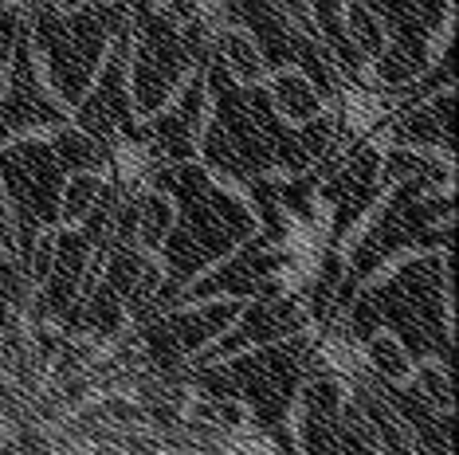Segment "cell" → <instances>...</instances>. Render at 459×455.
I'll list each match as a JSON object with an SVG mask.
<instances>
[{
  "mask_svg": "<svg viewBox=\"0 0 459 455\" xmlns=\"http://www.w3.org/2000/svg\"><path fill=\"white\" fill-rule=\"evenodd\" d=\"M153 185L161 189H173L177 201H181V224L165 244V255H169V283H165L161 295H153V310L173 303L181 283L189 279L196 267H204L208 260L224 255L236 240H244L252 232V216H247L244 204H236L232 196L216 193L212 181L204 177L201 169L177 161V165H161L153 173Z\"/></svg>",
  "mask_w": 459,
  "mask_h": 455,
  "instance_id": "cell-1",
  "label": "cell"
},
{
  "mask_svg": "<svg viewBox=\"0 0 459 455\" xmlns=\"http://www.w3.org/2000/svg\"><path fill=\"white\" fill-rule=\"evenodd\" d=\"M444 260L409 263L381 291L358 298V306L350 314V334L369 338L381 322H389L404 338V346L412 349V357L452 361V334H447L444 322Z\"/></svg>",
  "mask_w": 459,
  "mask_h": 455,
  "instance_id": "cell-2",
  "label": "cell"
},
{
  "mask_svg": "<svg viewBox=\"0 0 459 455\" xmlns=\"http://www.w3.org/2000/svg\"><path fill=\"white\" fill-rule=\"evenodd\" d=\"M315 369V346L310 341H287L279 349H264V354L239 357L224 369H201L189 381H196L208 397H244L255 412V424L275 440L279 455H295L290 440L283 436V412L295 385Z\"/></svg>",
  "mask_w": 459,
  "mask_h": 455,
  "instance_id": "cell-3",
  "label": "cell"
},
{
  "mask_svg": "<svg viewBox=\"0 0 459 455\" xmlns=\"http://www.w3.org/2000/svg\"><path fill=\"white\" fill-rule=\"evenodd\" d=\"M32 24H36V39L48 56L51 67V82L67 102H79L82 90L91 82L95 59L102 51L110 28H118L126 20V0H107V4L82 8L75 16H59L56 4H32Z\"/></svg>",
  "mask_w": 459,
  "mask_h": 455,
  "instance_id": "cell-4",
  "label": "cell"
},
{
  "mask_svg": "<svg viewBox=\"0 0 459 455\" xmlns=\"http://www.w3.org/2000/svg\"><path fill=\"white\" fill-rule=\"evenodd\" d=\"M436 181L428 177H409L396 189V196L389 201V209L381 212V220L369 228V236L361 240L358 255H353V271H350V283L338 287V298L333 303H350V291L361 283L365 275L377 267L385 255L401 252V247L409 244H447L452 240V232L447 228H440L436 232V220H447L452 216V201L447 196H428V189H432Z\"/></svg>",
  "mask_w": 459,
  "mask_h": 455,
  "instance_id": "cell-5",
  "label": "cell"
},
{
  "mask_svg": "<svg viewBox=\"0 0 459 455\" xmlns=\"http://www.w3.org/2000/svg\"><path fill=\"white\" fill-rule=\"evenodd\" d=\"M8 193L16 204V232H20V255L32 260V240L39 224L59 220V181H64V161L56 146L44 142H28L0 158Z\"/></svg>",
  "mask_w": 459,
  "mask_h": 455,
  "instance_id": "cell-6",
  "label": "cell"
},
{
  "mask_svg": "<svg viewBox=\"0 0 459 455\" xmlns=\"http://www.w3.org/2000/svg\"><path fill=\"white\" fill-rule=\"evenodd\" d=\"M138 64H134V99L142 110H158L177 79L189 67V47L181 39V24L169 13H153L150 0L138 4Z\"/></svg>",
  "mask_w": 459,
  "mask_h": 455,
  "instance_id": "cell-7",
  "label": "cell"
},
{
  "mask_svg": "<svg viewBox=\"0 0 459 455\" xmlns=\"http://www.w3.org/2000/svg\"><path fill=\"white\" fill-rule=\"evenodd\" d=\"M365 8L381 13L393 28V51H385L377 75L385 82H409L428 59V39L440 24L447 0H361Z\"/></svg>",
  "mask_w": 459,
  "mask_h": 455,
  "instance_id": "cell-8",
  "label": "cell"
},
{
  "mask_svg": "<svg viewBox=\"0 0 459 455\" xmlns=\"http://www.w3.org/2000/svg\"><path fill=\"white\" fill-rule=\"evenodd\" d=\"M16 64H13V82L8 95L0 102V126L4 130H32V126H64V114L51 102L36 82L32 56H28V39L16 36Z\"/></svg>",
  "mask_w": 459,
  "mask_h": 455,
  "instance_id": "cell-9",
  "label": "cell"
},
{
  "mask_svg": "<svg viewBox=\"0 0 459 455\" xmlns=\"http://www.w3.org/2000/svg\"><path fill=\"white\" fill-rule=\"evenodd\" d=\"M122 71H126V36H122L118 51H114L102 87L91 95L87 107H82V126H87V133L91 138H99L102 146H110L114 133L134 130L130 126V110H126V95H122Z\"/></svg>",
  "mask_w": 459,
  "mask_h": 455,
  "instance_id": "cell-10",
  "label": "cell"
},
{
  "mask_svg": "<svg viewBox=\"0 0 459 455\" xmlns=\"http://www.w3.org/2000/svg\"><path fill=\"white\" fill-rule=\"evenodd\" d=\"M302 322H307V314L290 303V298H283V303H255L252 310L244 314V322H239V330L232 338H224L221 346H212L204 354V361H216V357H228L236 354L239 346H247V341H271V338H283L290 334V330H299Z\"/></svg>",
  "mask_w": 459,
  "mask_h": 455,
  "instance_id": "cell-11",
  "label": "cell"
},
{
  "mask_svg": "<svg viewBox=\"0 0 459 455\" xmlns=\"http://www.w3.org/2000/svg\"><path fill=\"white\" fill-rule=\"evenodd\" d=\"M91 263V240L82 232H67L59 236L56 244V275L48 283V295L36 303V318L44 314H67L71 310V298L79 291V279H82V267Z\"/></svg>",
  "mask_w": 459,
  "mask_h": 455,
  "instance_id": "cell-12",
  "label": "cell"
},
{
  "mask_svg": "<svg viewBox=\"0 0 459 455\" xmlns=\"http://www.w3.org/2000/svg\"><path fill=\"white\" fill-rule=\"evenodd\" d=\"M196 114H201V82H193L189 90H185L181 107H177L173 114H165V118H158L150 130H142L145 138L153 142V150L161 153V161H185L189 158V133L196 126Z\"/></svg>",
  "mask_w": 459,
  "mask_h": 455,
  "instance_id": "cell-13",
  "label": "cell"
},
{
  "mask_svg": "<svg viewBox=\"0 0 459 455\" xmlns=\"http://www.w3.org/2000/svg\"><path fill=\"white\" fill-rule=\"evenodd\" d=\"M393 138L396 142H420V146H444L452 153V95L401 114L393 126Z\"/></svg>",
  "mask_w": 459,
  "mask_h": 455,
  "instance_id": "cell-14",
  "label": "cell"
},
{
  "mask_svg": "<svg viewBox=\"0 0 459 455\" xmlns=\"http://www.w3.org/2000/svg\"><path fill=\"white\" fill-rule=\"evenodd\" d=\"M393 110H396L393 99L373 95V90L358 87V82L342 87V133H350V138H365V133L377 126V122L389 118Z\"/></svg>",
  "mask_w": 459,
  "mask_h": 455,
  "instance_id": "cell-15",
  "label": "cell"
},
{
  "mask_svg": "<svg viewBox=\"0 0 459 455\" xmlns=\"http://www.w3.org/2000/svg\"><path fill=\"white\" fill-rule=\"evenodd\" d=\"M232 318H236V306H212V310H196V314H169V318H158V322L169 334L173 346L181 354H189L204 338L224 330V322H232Z\"/></svg>",
  "mask_w": 459,
  "mask_h": 455,
  "instance_id": "cell-16",
  "label": "cell"
},
{
  "mask_svg": "<svg viewBox=\"0 0 459 455\" xmlns=\"http://www.w3.org/2000/svg\"><path fill=\"white\" fill-rule=\"evenodd\" d=\"M275 99H279V107L287 114H295V118H310V114L318 110V95L310 90V79H302V75H279Z\"/></svg>",
  "mask_w": 459,
  "mask_h": 455,
  "instance_id": "cell-17",
  "label": "cell"
},
{
  "mask_svg": "<svg viewBox=\"0 0 459 455\" xmlns=\"http://www.w3.org/2000/svg\"><path fill=\"white\" fill-rule=\"evenodd\" d=\"M350 44L365 51V56H373V51H381V36H377V24L369 20V8L365 4H353L350 8Z\"/></svg>",
  "mask_w": 459,
  "mask_h": 455,
  "instance_id": "cell-18",
  "label": "cell"
},
{
  "mask_svg": "<svg viewBox=\"0 0 459 455\" xmlns=\"http://www.w3.org/2000/svg\"><path fill=\"white\" fill-rule=\"evenodd\" d=\"M369 369L385 381H401L404 377V361H401V349L393 341H373L369 349Z\"/></svg>",
  "mask_w": 459,
  "mask_h": 455,
  "instance_id": "cell-19",
  "label": "cell"
},
{
  "mask_svg": "<svg viewBox=\"0 0 459 455\" xmlns=\"http://www.w3.org/2000/svg\"><path fill=\"white\" fill-rule=\"evenodd\" d=\"M99 189H102L99 181H91V177H79L75 185H71V193H67V209H64V212L71 216V220H75V216H82V212L91 209V204H95Z\"/></svg>",
  "mask_w": 459,
  "mask_h": 455,
  "instance_id": "cell-20",
  "label": "cell"
},
{
  "mask_svg": "<svg viewBox=\"0 0 459 455\" xmlns=\"http://www.w3.org/2000/svg\"><path fill=\"white\" fill-rule=\"evenodd\" d=\"M416 392H420L424 400H432V405H440V408L452 412V389H447V377H436L432 369H428V373L420 377V389H416Z\"/></svg>",
  "mask_w": 459,
  "mask_h": 455,
  "instance_id": "cell-21",
  "label": "cell"
},
{
  "mask_svg": "<svg viewBox=\"0 0 459 455\" xmlns=\"http://www.w3.org/2000/svg\"><path fill=\"white\" fill-rule=\"evenodd\" d=\"M16 36H20V16H16V13L0 16V64H4V59H8V51H13Z\"/></svg>",
  "mask_w": 459,
  "mask_h": 455,
  "instance_id": "cell-22",
  "label": "cell"
},
{
  "mask_svg": "<svg viewBox=\"0 0 459 455\" xmlns=\"http://www.w3.org/2000/svg\"><path fill=\"white\" fill-rule=\"evenodd\" d=\"M0 16H4V4H0Z\"/></svg>",
  "mask_w": 459,
  "mask_h": 455,
  "instance_id": "cell-23",
  "label": "cell"
}]
</instances>
